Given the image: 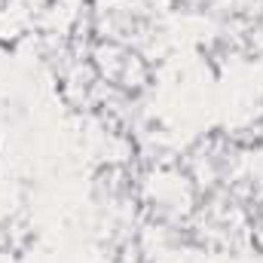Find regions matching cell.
<instances>
[{
    "label": "cell",
    "mask_w": 263,
    "mask_h": 263,
    "mask_svg": "<svg viewBox=\"0 0 263 263\" xmlns=\"http://www.w3.org/2000/svg\"><path fill=\"white\" fill-rule=\"evenodd\" d=\"M132 196L144 211H150L153 220L178 227L196 217L202 187L196 184L187 165L175 159H156L138 175Z\"/></svg>",
    "instance_id": "cell-1"
}]
</instances>
